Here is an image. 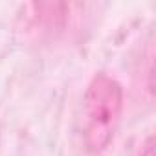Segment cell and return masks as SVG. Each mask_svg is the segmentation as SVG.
Returning a JSON list of instances; mask_svg holds the SVG:
<instances>
[{"label":"cell","instance_id":"cell-1","mask_svg":"<svg viewBox=\"0 0 156 156\" xmlns=\"http://www.w3.org/2000/svg\"><path fill=\"white\" fill-rule=\"evenodd\" d=\"M123 107V92L116 79L98 73L85 94V143L90 151H101L114 136Z\"/></svg>","mask_w":156,"mask_h":156},{"label":"cell","instance_id":"cell-2","mask_svg":"<svg viewBox=\"0 0 156 156\" xmlns=\"http://www.w3.org/2000/svg\"><path fill=\"white\" fill-rule=\"evenodd\" d=\"M141 156H154V145H152V138L147 141V145H145V149H143Z\"/></svg>","mask_w":156,"mask_h":156}]
</instances>
